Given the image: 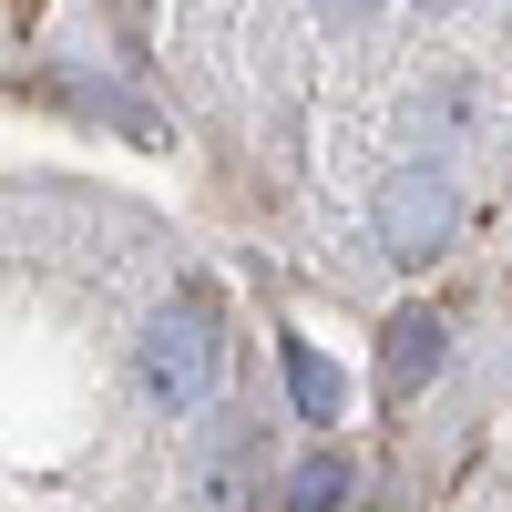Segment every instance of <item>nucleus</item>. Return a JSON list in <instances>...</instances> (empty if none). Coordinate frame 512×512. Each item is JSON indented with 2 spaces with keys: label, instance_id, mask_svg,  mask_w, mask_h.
Wrapping results in <instances>:
<instances>
[{
  "label": "nucleus",
  "instance_id": "nucleus-1",
  "mask_svg": "<svg viewBox=\"0 0 512 512\" xmlns=\"http://www.w3.org/2000/svg\"><path fill=\"white\" fill-rule=\"evenodd\" d=\"M144 390L154 410H205L226 390V328H216V297L185 287V297H164L154 328H144Z\"/></svg>",
  "mask_w": 512,
  "mask_h": 512
},
{
  "label": "nucleus",
  "instance_id": "nucleus-2",
  "mask_svg": "<svg viewBox=\"0 0 512 512\" xmlns=\"http://www.w3.org/2000/svg\"><path fill=\"white\" fill-rule=\"evenodd\" d=\"M369 226H379V246H390V256H441L451 226H461V195H451L441 164H390V175H379Z\"/></svg>",
  "mask_w": 512,
  "mask_h": 512
},
{
  "label": "nucleus",
  "instance_id": "nucleus-3",
  "mask_svg": "<svg viewBox=\"0 0 512 512\" xmlns=\"http://www.w3.org/2000/svg\"><path fill=\"white\" fill-rule=\"evenodd\" d=\"M441 359H451V328H441L431 308H400L390 328H379V390H390V400L431 390V379H441Z\"/></svg>",
  "mask_w": 512,
  "mask_h": 512
},
{
  "label": "nucleus",
  "instance_id": "nucleus-4",
  "mask_svg": "<svg viewBox=\"0 0 512 512\" xmlns=\"http://www.w3.org/2000/svg\"><path fill=\"white\" fill-rule=\"evenodd\" d=\"M277 369H287V400H297V420H328L349 410V369H338L328 349H308V338H277Z\"/></svg>",
  "mask_w": 512,
  "mask_h": 512
},
{
  "label": "nucleus",
  "instance_id": "nucleus-5",
  "mask_svg": "<svg viewBox=\"0 0 512 512\" xmlns=\"http://www.w3.org/2000/svg\"><path fill=\"white\" fill-rule=\"evenodd\" d=\"M338 502H349V461H338V451H318L308 472H297V492H287V512H338Z\"/></svg>",
  "mask_w": 512,
  "mask_h": 512
},
{
  "label": "nucleus",
  "instance_id": "nucleus-6",
  "mask_svg": "<svg viewBox=\"0 0 512 512\" xmlns=\"http://www.w3.org/2000/svg\"><path fill=\"white\" fill-rule=\"evenodd\" d=\"M328 11H379V0H328Z\"/></svg>",
  "mask_w": 512,
  "mask_h": 512
},
{
  "label": "nucleus",
  "instance_id": "nucleus-7",
  "mask_svg": "<svg viewBox=\"0 0 512 512\" xmlns=\"http://www.w3.org/2000/svg\"><path fill=\"white\" fill-rule=\"evenodd\" d=\"M431 11H451V0H431Z\"/></svg>",
  "mask_w": 512,
  "mask_h": 512
}]
</instances>
